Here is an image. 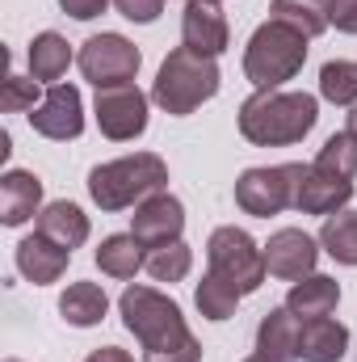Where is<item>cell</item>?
Returning a JSON list of instances; mask_svg holds the SVG:
<instances>
[{"label": "cell", "mask_w": 357, "mask_h": 362, "mask_svg": "<svg viewBox=\"0 0 357 362\" xmlns=\"http://www.w3.org/2000/svg\"><path fill=\"white\" fill-rule=\"evenodd\" d=\"M76 64H80V76L89 81L92 89H105V85H126V81H135L143 55H139V47H135L131 38H122V34H92L89 42L80 47Z\"/></svg>", "instance_id": "8"}, {"label": "cell", "mask_w": 357, "mask_h": 362, "mask_svg": "<svg viewBox=\"0 0 357 362\" xmlns=\"http://www.w3.org/2000/svg\"><path fill=\"white\" fill-rule=\"evenodd\" d=\"M109 312V295L97 286V282H72L63 295H59V316L72 325V329H92L101 325Z\"/></svg>", "instance_id": "23"}, {"label": "cell", "mask_w": 357, "mask_h": 362, "mask_svg": "<svg viewBox=\"0 0 357 362\" xmlns=\"http://www.w3.org/2000/svg\"><path fill=\"white\" fill-rule=\"evenodd\" d=\"M4 362H21V358H4Z\"/></svg>", "instance_id": "37"}, {"label": "cell", "mask_w": 357, "mask_h": 362, "mask_svg": "<svg viewBox=\"0 0 357 362\" xmlns=\"http://www.w3.org/2000/svg\"><path fill=\"white\" fill-rule=\"evenodd\" d=\"M143 270L152 274L156 282H181V278H189L193 270V249L185 245V240H169V245H156V249H147V262H143Z\"/></svg>", "instance_id": "27"}, {"label": "cell", "mask_w": 357, "mask_h": 362, "mask_svg": "<svg viewBox=\"0 0 357 362\" xmlns=\"http://www.w3.org/2000/svg\"><path fill=\"white\" fill-rule=\"evenodd\" d=\"M164 189H169V165L156 152L118 156V160H105L89 173V198L105 215L131 211V206L164 194Z\"/></svg>", "instance_id": "2"}, {"label": "cell", "mask_w": 357, "mask_h": 362, "mask_svg": "<svg viewBox=\"0 0 357 362\" xmlns=\"http://www.w3.org/2000/svg\"><path fill=\"white\" fill-rule=\"evenodd\" d=\"M298 346H303V320L282 303L261 316L257 325V354L269 362H298Z\"/></svg>", "instance_id": "16"}, {"label": "cell", "mask_w": 357, "mask_h": 362, "mask_svg": "<svg viewBox=\"0 0 357 362\" xmlns=\"http://www.w3.org/2000/svg\"><path fill=\"white\" fill-rule=\"evenodd\" d=\"M38 211H42V181L34 173H25V169H8L0 177V223L21 228Z\"/></svg>", "instance_id": "17"}, {"label": "cell", "mask_w": 357, "mask_h": 362, "mask_svg": "<svg viewBox=\"0 0 357 362\" xmlns=\"http://www.w3.org/2000/svg\"><path fill=\"white\" fill-rule=\"evenodd\" d=\"M143 249H147V245H143L135 232H118V236H105V240H101V249L92 253V262H97V270L105 274V278L126 282V278H135V274L143 270V262H147Z\"/></svg>", "instance_id": "20"}, {"label": "cell", "mask_w": 357, "mask_h": 362, "mask_svg": "<svg viewBox=\"0 0 357 362\" xmlns=\"http://www.w3.org/2000/svg\"><path fill=\"white\" fill-rule=\"evenodd\" d=\"M240 291L231 286V282H223L219 274L206 270V278L193 286V308L206 316V320H231L236 316V308H240Z\"/></svg>", "instance_id": "26"}, {"label": "cell", "mask_w": 357, "mask_h": 362, "mask_svg": "<svg viewBox=\"0 0 357 362\" xmlns=\"http://www.w3.org/2000/svg\"><path fill=\"white\" fill-rule=\"evenodd\" d=\"M315 169H324V173H332V177L353 181L357 177V139L349 131L328 135L324 148H320V156H315Z\"/></svg>", "instance_id": "29"}, {"label": "cell", "mask_w": 357, "mask_h": 362, "mask_svg": "<svg viewBox=\"0 0 357 362\" xmlns=\"http://www.w3.org/2000/svg\"><path fill=\"white\" fill-rule=\"evenodd\" d=\"M307 42L298 30L282 25V21H261L244 47V76L257 89H282L286 81H294L307 64Z\"/></svg>", "instance_id": "5"}, {"label": "cell", "mask_w": 357, "mask_h": 362, "mask_svg": "<svg viewBox=\"0 0 357 362\" xmlns=\"http://www.w3.org/2000/svg\"><path fill=\"white\" fill-rule=\"evenodd\" d=\"M206 266H210V274H219L223 282H231L240 295L261 291L265 278H269L265 249H261L244 228H236V223L210 232V240H206Z\"/></svg>", "instance_id": "6"}, {"label": "cell", "mask_w": 357, "mask_h": 362, "mask_svg": "<svg viewBox=\"0 0 357 362\" xmlns=\"http://www.w3.org/2000/svg\"><path fill=\"white\" fill-rule=\"evenodd\" d=\"M219 64L214 55H198L189 47H177L169 51V59L160 64L156 72V85H152V101L173 114V118H185L193 114L198 105H206L214 93H219Z\"/></svg>", "instance_id": "4"}, {"label": "cell", "mask_w": 357, "mask_h": 362, "mask_svg": "<svg viewBox=\"0 0 357 362\" xmlns=\"http://www.w3.org/2000/svg\"><path fill=\"white\" fill-rule=\"evenodd\" d=\"M328 25L341 34H357V0H328Z\"/></svg>", "instance_id": "32"}, {"label": "cell", "mask_w": 357, "mask_h": 362, "mask_svg": "<svg viewBox=\"0 0 357 362\" xmlns=\"http://www.w3.org/2000/svg\"><path fill=\"white\" fill-rule=\"evenodd\" d=\"M72 68V42L55 30H42L34 42H30V76L38 85H59Z\"/></svg>", "instance_id": "22"}, {"label": "cell", "mask_w": 357, "mask_h": 362, "mask_svg": "<svg viewBox=\"0 0 357 362\" xmlns=\"http://www.w3.org/2000/svg\"><path fill=\"white\" fill-rule=\"evenodd\" d=\"M320 97L332 105H357V64L328 59L320 68Z\"/></svg>", "instance_id": "28"}, {"label": "cell", "mask_w": 357, "mask_h": 362, "mask_svg": "<svg viewBox=\"0 0 357 362\" xmlns=\"http://www.w3.org/2000/svg\"><path fill=\"white\" fill-rule=\"evenodd\" d=\"M349 198H353V181L332 177V173H324V169L307 165V169H303V177H298L294 211H303V215H324V219H328V215L345 211V206H349Z\"/></svg>", "instance_id": "14"}, {"label": "cell", "mask_w": 357, "mask_h": 362, "mask_svg": "<svg viewBox=\"0 0 357 362\" xmlns=\"http://www.w3.org/2000/svg\"><path fill=\"white\" fill-rule=\"evenodd\" d=\"M13 262H17V274H21L25 282H34V286H51V282L63 278L68 262H72V249L47 240L42 232H34V236H25V240L17 245Z\"/></svg>", "instance_id": "15"}, {"label": "cell", "mask_w": 357, "mask_h": 362, "mask_svg": "<svg viewBox=\"0 0 357 362\" xmlns=\"http://www.w3.org/2000/svg\"><path fill=\"white\" fill-rule=\"evenodd\" d=\"M320 249L332 257V262H341V266H357V211H337V215H328L324 219V228H320Z\"/></svg>", "instance_id": "25"}, {"label": "cell", "mask_w": 357, "mask_h": 362, "mask_svg": "<svg viewBox=\"0 0 357 362\" xmlns=\"http://www.w3.org/2000/svg\"><path fill=\"white\" fill-rule=\"evenodd\" d=\"M118 312H122V325L135 333V341L143 346V354H160V350H177L185 341H193L181 308L156 286H143V282H131L118 299Z\"/></svg>", "instance_id": "3"}, {"label": "cell", "mask_w": 357, "mask_h": 362, "mask_svg": "<svg viewBox=\"0 0 357 362\" xmlns=\"http://www.w3.org/2000/svg\"><path fill=\"white\" fill-rule=\"evenodd\" d=\"M307 165H265V169H244L236 181V206L244 215H282L294 206V194H298V177H303Z\"/></svg>", "instance_id": "7"}, {"label": "cell", "mask_w": 357, "mask_h": 362, "mask_svg": "<svg viewBox=\"0 0 357 362\" xmlns=\"http://www.w3.org/2000/svg\"><path fill=\"white\" fill-rule=\"evenodd\" d=\"M320 122V101L294 89H257L240 105V135L253 148H286L311 135Z\"/></svg>", "instance_id": "1"}, {"label": "cell", "mask_w": 357, "mask_h": 362, "mask_svg": "<svg viewBox=\"0 0 357 362\" xmlns=\"http://www.w3.org/2000/svg\"><path fill=\"white\" fill-rule=\"evenodd\" d=\"M147 93L139 89L135 81L126 85H105L97 89V101H92V114H97V127L109 144H131L147 131Z\"/></svg>", "instance_id": "9"}, {"label": "cell", "mask_w": 357, "mask_h": 362, "mask_svg": "<svg viewBox=\"0 0 357 362\" xmlns=\"http://www.w3.org/2000/svg\"><path fill=\"white\" fill-rule=\"evenodd\" d=\"M244 362H269L265 354H253V358H244Z\"/></svg>", "instance_id": "36"}, {"label": "cell", "mask_w": 357, "mask_h": 362, "mask_svg": "<svg viewBox=\"0 0 357 362\" xmlns=\"http://www.w3.org/2000/svg\"><path fill=\"white\" fill-rule=\"evenodd\" d=\"M42 97H47V93L38 89L34 76H17V72H8L4 85H0V110H4V114H30V110H38Z\"/></svg>", "instance_id": "30"}, {"label": "cell", "mask_w": 357, "mask_h": 362, "mask_svg": "<svg viewBox=\"0 0 357 362\" xmlns=\"http://www.w3.org/2000/svg\"><path fill=\"white\" fill-rule=\"evenodd\" d=\"M349 354V329L332 316L320 320H303V346H298V362H345Z\"/></svg>", "instance_id": "19"}, {"label": "cell", "mask_w": 357, "mask_h": 362, "mask_svg": "<svg viewBox=\"0 0 357 362\" xmlns=\"http://www.w3.org/2000/svg\"><path fill=\"white\" fill-rule=\"evenodd\" d=\"M85 362H135L126 350H118V346H101V350H92Z\"/></svg>", "instance_id": "34"}, {"label": "cell", "mask_w": 357, "mask_h": 362, "mask_svg": "<svg viewBox=\"0 0 357 362\" xmlns=\"http://www.w3.org/2000/svg\"><path fill=\"white\" fill-rule=\"evenodd\" d=\"M30 127L42 135V139H55V144H68V139H80L85 131V97L76 85H51L47 97L38 101V110H30Z\"/></svg>", "instance_id": "10"}, {"label": "cell", "mask_w": 357, "mask_h": 362, "mask_svg": "<svg viewBox=\"0 0 357 362\" xmlns=\"http://www.w3.org/2000/svg\"><path fill=\"white\" fill-rule=\"evenodd\" d=\"M345 131L357 139V105H349V114H345Z\"/></svg>", "instance_id": "35"}, {"label": "cell", "mask_w": 357, "mask_h": 362, "mask_svg": "<svg viewBox=\"0 0 357 362\" xmlns=\"http://www.w3.org/2000/svg\"><path fill=\"white\" fill-rule=\"evenodd\" d=\"M320 262V240H311L303 228H282L273 232L265 245V270L273 278H286V282H298L307 274H315Z\"/></svg>", "instance_id": "11"}, {"label": "cell", "mask_w": 357, "mask_h": 362, "mask_svg": "<svg viewBox=\"0 0 357 362\" xmlns=\"http://www.w3.org/2000/svg\"><path fill=\"white\" fill-rule=\"evenodd\" d=\"M38 232L47 236V240H55V245H63V249H80L85 240H89V215L76 206V202H47L42 211H38Z\"/></svg>", "instance_id": "21"}, {"label": "cell", "mask_w": 357, "mask_h": 362, "mask_svg": "<svg viewBox=\"0 0 357 362\" xmlns=\"http://www.w3.org/2000/svg\"><path fill=\"white\" fill-rule=\"evenodd\" d=\"M105 4H109V0H59V8H63L68 17H76V21H92V17H101Z\"/></svg>", "instance_id": "33"}, {"label": "cell", "mask_w": 357, "mask_h": 362, "mask_svg": "<svg viewBox=\"0 0 357 362\" xmlns=\"http://www.w3.org/2000/svg\"><path fill=\"white\" fill-rule=\"evenodd\" d=\"M131 232H135L147 249L169 245V240H181V232H185V206H181V198H173V194L164 189V194L139 202L135 215H131Z\"/></svg>", "instance_id": "13"}, {"label": "cell", "mask_w": 357, "mask_h": 362, "mask_svg": "<svg viewBox=\"0 0 357 362\" xmlns=\"http://www.w3.org/2000/svg\"><path fill=\"white\" fill-rule=\"evenodd\" d=\"M269 17L298 30L303 38H320L328 30V0H273Z\"/></svg>", "instance_id": "24"}, {"label": "cell", "mask_w": 357, "mask_h": 362, "mask_svg": "<svg viewBox=\"0 0 357 362\" xmlns=\"http://www.w3.org/2000/svg\"><path fill=\"white\" fill-rule=\"evenodd\" d=\"M114 8H118L126 21H135V25H152V21L164 13V0H114Z\"/></svg>", "instance_id": "31"}, {"label": "cell", "mask_w": 357, "mask_h": 362, "mask_svg": "<svg viewBox=\"0 0 357 362\" xmlns=\"http://www.w3.org/2000/svg\"><path fill=\"white\" fill-rule=\"evenodd\" d=\"M210 4H219V0H210Z\"/></svg>", "instance_id": "38"}, {"label": "cell", "mask_w": 357, "mask_h": 362, "mask_svg": "<svg viewBox=\"0 0 357 362\" xmlns=\"http://www.w3.org/2000/svg\"><path fill=\"white\" fill-rule=\"evenodd\" d=\"M337 303H341V282L328 278V274H307V278L290 282V291H286V308H290L298 320L332 316Z\"/></svg>", "instance_id": "18"}, {"label": "cell", "mask_w": 357, "mask_h": 362, "mask_svg": "<svg viewBox=\"0 0 357 362\" xmlns=\"http://www.w3.org/2000/svg\"><path fill=\"white\" fill-rule=\"evenodd\" d=\"M231 42L227 17L219 13V4L210 0H189L181 8V47L198 51V55H223Z\"/></svg>", "instance_id": "12"}]
</instances>
